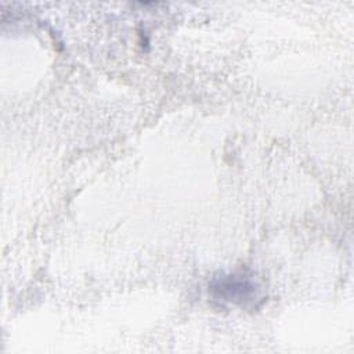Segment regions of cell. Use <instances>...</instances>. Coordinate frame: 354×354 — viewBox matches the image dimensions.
Masks as SVG:
<instances>
[{
	"mask_svg": "<svg viewBox=\"0 0 354 354\" xmlns=\"http://www.w3.org/2000/svg\"><path fill=\"white\" fill-rule=\"evenodd\" d=\"M223 283L227 286L218 285L220 290L223 292V296L225 297L224 300H234V301H241L245 300L250 296V290H253V285L249 283L248 281L243 279H235V277L224 278L221 279Z\"/></svg>",
	"mask_w": 354,
	"mask_h": 354,
	"instance_id": "6da1fadb",
	"label": "cell"
}]
</instances>
